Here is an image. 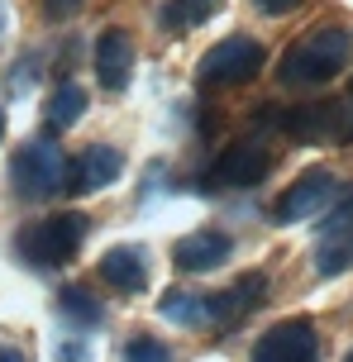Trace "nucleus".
Returning a JSON list of instances; mask_svg holds the SVG:
<instances>
[{"label":"nucleus","instance_id":"nucleus-24","mask_svg":"<svg viewBox=\"0 0 353 362\" xmlns=\"http://www.w3.org/2000/svg\"><path fill=\"white\" fill-rule=\"evenodd\" d=\"M0 34H5V0H0Z\"/></svg>","mask_w":353,"mask_h":362},{"label":"nucleus","instance_id":"nucleus-22","mask_svg":"<svg viewBox=\"0 0 353 362\" xmlns=\"http://www.w3.org/2000/svg\"><path fill=\"white\" fill-rule=\"evenodd\" d=\"M0 362H24V353L19 348H0Z\"/></svg>","mask_w":353,"mask_h":362},{"label":"nucleus","instance_id":"nucleus-19","mask_svg":"<svg viewBox=\"0 0 353 362\" xmlns=\"http://www.w3.org/2000/svg\"><path fill=\"white\" fill-rule=\"evenodd\" d=\"M125 362H172V348L153 334H134L125 344Z\"/></svg>","mask_w":353,"mask_h":362},{"label":"nucleus","instance_id":"nucleus-21","mask_svg":"<svg viewBox=\"0 0 353 362\" xmlns=\"http://www.w3.org/2000/svg\"><path fill=\"white\" fill-rule=\"evenodd\" d=\"M253 5H258L262 15H287V10H296L301 0H253Z\"/></svg>","mask_w":353,"mask_h":362},{"label":"nucleus","instance_id":"nucleus-25","mask_svg":"<svg viewBox=\"0 0 353 362\" xmlns=\"http://www.w3.org/2000/svg\"><path fill=\"white\" fill-rule=\"evenodd\" d=\"M0 139H5V105H0Z\"/></svg>","mask_w":353,"mask_h":362},{"label":"nucleus","instance_id":"nucleus-26","mask_svg":"<svg viewBox=\"0 0 353 362\" xmlns=\"http://www.w3.org/2000/svg\"><path fill=\"white\" fill-rule=\"evenodd\" d=\"M344 362H353V348H349V358H344Z\"/></svg>","mask_w":353,"mask_h":362},{"label":"nucleus","instance_id":"nucleus-7","mask_svg":"<svg viewBox=\"0 0 353 362\" xmlns=\"http://www.w3.org/2000/svg\"><path fill=\"white\" fill-rule=\"evenodd\" d=\"M320 334L311 320H282L253 344V362H316Z\"/></svg>","mask_w":353,"mask_h":362},{"label":"nucleus","instance_id":"nucleus-14","mask_svg":"<svg viewBox=\"0 0 353 362\" xmlns=\"http://www.w3.org/2000/svg\"><path fill=\"white\" fill-rule=\"evenodd\" d=\"M120 172H125V153L110 144H91L72 163V186L76 191H105V186L120 181Z\"/></svg>","mask_w":353,"mask_h":362},{"label":"nucleus","instance_id":"nucleus-3","mask_svg":"<svg viewBox=\"0 0 353 362\" xmlns=\"http://www.w3.org/2000/svg\"><path fill=\"white\" fill-rule=\"evenodd\" d=\"M10 181H15V196L48 200L72 181V158H67L53 139H29V144L15 153V163H10Z\"/></svg>","mask_w":353,"mask_h":362},{"label":"nucleus","instance_id":"nucleus-20","mask_svg":"<svg viewBox=\"0 0 353 362\" xmlns=\"http://www.w3.org/2000/svg\"><path fill=\"white\" fill-rule=\"evenodd\" d=\"M86 0H43V10H48V19H72L76 10H81Z\"/></svg>","mask_w":353,"mask_h":362},{"label":"nucleus","instance_id":"nucleus-2","mask_svg":"<svg viewBox=\"0 0 353 362\" xmlns=\"http://www.w3.org/2000/svg\"><path fill=\"white\" fill-rule=\"evenodd\" d=\"M86 229H91V219L76 215V210L34 219V224H24L15 234V253H19V262H29V267H62V262H72L76 248L86 243Z\"/></svg>","mask_w":353,"mask_h":362},{"label":"nucleus","instance_id":"nucleus-17","mask_svg":"<svg viewBox=\"0 0 353 362\" xmlns=\"http://www.w3.org/2000/svg\"><path fill=\"white\" fill-rule=\"evenodd\" d=\"M215 10H220V0H168L158 19H163V29H172V34H186V29L205 24Z\"/></svg>","mask_w":353,"mask_h":362},{"label":"nucleus","instance_id":"nucleus-9","mask_svg":"<svg viewBox=\"0 0 353 362\" xmlns=\"http://www.w3.org/2000/svg\"><path fill=\"white\" fill-rule=\"evenodd\" d=\"M349 267H353V196H344L339 210H330V224L320 234L316 272L320 276H344Z\"/></svg>","mask_w":353,"mask_h":362},{"label":"nucleus","instance_id":"nucleus-18","mask_svg":"<svg viewBox=\"0 0 353 362\" xmlns=\"http://www.w3.org/2000/svg\"><path fill=\"white\" fill-rule=\"evenodd\" d=\"M158 315L172 320V325L196 329V325H205V300H201V296H191V291H168V296L158 300Z\"/></svg>","mask_w":353,"mask_h":362},{"label":"nucleus","instance_id":"nucleus-13","mask_svg":"<svg viewBox=\"0 0 353 362\" xmlns=\"http://www.w3.org/2000/svg\"><path fill=\"white\" fill-rule=\"evenodd\" d=\"M262 286H267V281H262L258 272H248V276H239L229 291H220V296H205V320H210V325H220V329L239 325L243 315H248V310L262 300Z\"/></svg>","mask_w":353,"mask_h":362},{"label":"nucleus","instance_id":"nucleus-8","mask_svg":"<svg viewBox=\"0 0 353 362\" xmlns=\"http://www.w3.org/2000/svg\"><path fill=\"white\" fill-rule=\"evenodd\" d=\"M272 172V148L262 144V139H234V144L224 148L215 167H210V181L215 186H253Z\"/></svg>","mask_w":353,"mask_h":362},{"label":"nucleus","instance_id":"nucleus-10","mask_svg":"<svg viewBox=\"0 0 353 362\" xmlns=\"http://www.w3.org/2000/svg\"><path fill=\"white\" fill-rule=\"evenodd\" d=\"M229 253H234V238H229V234H220V229H196V234L177 238L172 262L196 276V272H215Z\"/></svg>","mask_w":353,"mask_h":362},{"label":"nucleus","instance_id":"nucleus-6","mask_svg":"<svg viewBox=\"0 0 353 362\" xmlns=\"http://www.w3.org/2000/svg\"><path fill=\"white\" fill-rule=\"evenodd\" d=\"M267 119L306 144H349L353 129L344 105H301V110H267Z\"/></svg>","mask_w":353,"mask_h":362},{"label":"nucleus","instance_id":"nucleus-4","mask_svg":"<svg viewBox=\"0 0 353 362\" xmlns=\"http://www.w3.org/2000/svg\"><path fill=\"white\" fill-rule=\"evenodd\" d=\"M344 196H349V191H344V181H339L335 172H306V177L291 181V191L272 205V219H277V224L320 219V215H330Z\"/></svg>","mask_w":353,"mask_h":362},{"label":"nucleus","instance_id":"nucleus-16","mask_svg":"<svg viewBox=\"0 0 353 362\" xmlns=\"http://www.w3.org/2000/svg\"><path fill=\"white\" fill-rule=\"evenodd\" d=\"M57 310H62V320H72L76 329H96L100 320H105V305H100L86 286H67L62 296H57Z\"/></svg>","mask_w":353,"mask_h":362},{"label":"nucleus","instance_id":"nucleus-12","mask_svg":"<svg viewBox=\"0 0 353 362\" xmlns=\"http://www.w3.org/2000/svg\"><path fill=\"white\" fill-rule=\"evenodd\" d=\"M100 281L125 291V296H139L149 286V253L139 243H120L110 253H100Z\"/></svg>","mask_w":353,"mask_h":362},{"label":"nucleus","instance_id":"nucleus-23","mask_svg":"<svg viewBox=\"0 0 353 362\" xmlns=\"http://www.w3.org/2000/svg\"><path fill=\"white\" fill-rule=\"evenodd\" d=\"M344 115H349V129H353V86H349V100H344Z\"/></svg>","mask_w":353,"mask_h":362},{"label":"nucleus","instance_id":"nucleus-15","mask_svg":"<svg viewBox=\"0 0 353 362\" xmlns=\"http://www.w3.org/2000/svg\"><path fill=\"white\" fill-rule=\"evenodd\" d=\"M81 115H86V90L76 86V81H62V86L48 95V110H43L48 129H72Z\"/></svg>","mask_w":353,"mask_h":362},{"label":"nucleus","instance_id":"nucleus-11","mask_svg":"<svg viewBox=\"0 0 353 362\" xmlns=\"http://www.w3.org/2000/svg\"><path fill=\"white\" fill-rule=\"evenodd\" d=\"M134 72V38L125 29H105L96 43V81L105 90H125Z\"/></svg>","mask_w":353,"mask_h":362},{"label":"nucleus","instance_id":"nucleus-1","mask_svg":"<svg viewBox=\"0 0 353 362\" xmlns=\"http://www.w3.org/2000/svg\"><path fill=\"white\" fill-rule=\"evenodd\" d=\"M349 53H353L349 29L320 24V29H311L301 43H291V48L282 53L277 76L287 81V86H325L330 76H339L344 67H349Z\"/></svg>","mask_w":353,"mask_h":362},{"label":"nucleus","instance_id":"nucleus-5","mask_svg":"<svg viewBox=\"0 0 353 362\" xmlns=\"http://www.w3.org/2000/svg\"><path fill=\"white\" fill-rule=\"evenodd\" d=\"M262 72V43L248 34L220 38L210 53L201 57V81H215V86H243Z\"/></svg>","mask_w":353,"mask_h":362}]
</instances>
